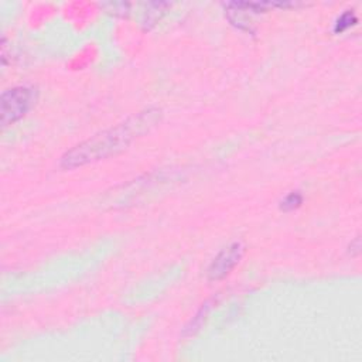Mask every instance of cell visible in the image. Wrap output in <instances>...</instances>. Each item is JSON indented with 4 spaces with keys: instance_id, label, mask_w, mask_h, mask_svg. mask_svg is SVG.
<instances>
[{
    "instance_id": "1",
    "label": "cell",
    "mask_w": 362,
    "mask_h": 362,
    "mask_svg": "<svg viewBox=\"0 0 362 362\" xmlns=\"http://www.w3.org/2000/svg\"><path fill=\"white\" fill-rule=\"evenodd\" d=\"M161 119V110L148 107L129 116L122 123L102 130L74 146L61 157V167L74 170L126 150L136 139L148 133Z\"/></svg>"
},
{
    "instance_id": "2",
    "label": "cell",
    "mask_w": 362,
    "mask_h": 362,
    "mask_svg": "<svg viewBox=\"0 0 362 362\" xmlns=\"http://www.w3.org/2000/svg\"><path fill=\"white\" fill-rule=\"evenodd\" d=\"M37 100V90L33 86H14L6 89L0 99L1 126H10L20 120Z\"/></svg>"
},
{
    "instance_id": "3",
    "label": "cell",
    "mask_w": 362,
    "mask_h": 362,
    "mask_svg": "<svg viewBox=\"0 0 362 362\" xmlns=\"http://www.w3.org/2000/svg\"><path fill=\"white\" fill-rule=\"evenodd\" d=\"M243 253H245V246L239 240L232 242L230 245L223 247L212 259L211 264L208 266V270H206L208 280L216 281L226 277L238 266V263L243 257Z\"/></svg>"
},
{
    "instance_id": "4",
    "label": "cell",
    "mask_w": 362,
    "mask_h": 362,
    "mask_svg": "<svg viewBox=\"0 0 362 362\" xmlns=\"http://www.w3.org/2000/svg\"><path fill=\"white\" fill-rule=\"evenodd\" d=\"M301 202H303V195L298 191H293L283 198L280 208L283 211H293V209L298 208L301 205Z\"/></svg>"
},
{
    "instance_id": "5",
    "label": "cell",
    "mask_w": 362,
    "mask_h": 362,
    "mask_svg": "<svg viewBox=\"0 0 362 362\" xmlns=\"http://www.w3.org/2000/svg\"><path fill=\"white\" fill-rule=\"evenodd\" d=\"M356 21H358L356 16H355L352 11H346V13H344V14L337 20L335 31H337V33H342V31H345L346 28H349L351 25H354Z\"/></svg>"
}]
</instances>
